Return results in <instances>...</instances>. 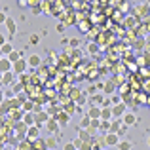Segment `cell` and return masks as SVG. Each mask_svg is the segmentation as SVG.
Instances as JSON below:
<instances>
[{
	"label": "cell",
	"instance_id": "obj_1",
	"mask_svg": "<svg viewBox=\"0 0 150 150\" xmlns=\"http://www.w3.org/2000/svg\"><path fill=\"white\" fill-rule=\"evenodd\" d=\"M6 27H8V30H10V34L15 33V21L13 19H6Z\"/></svg>",
	"mask_w": 150,
	"mask_h": 150
},
{
	"label": "cell",
	"instance_id": "obj_2",
	"mask_svg": "<svg viewBox=\"0 0 150 150\" xmlns=\"http://www.w3.org/2000/svg\"><path fill=\"white\" fill-rule=\"evenodd\" d=\"M21 53H19V51H11L10 53V61H13V63H17V61H21Z\"/></svg>",
	"mask_w": 150,
	"mask_h": 150
},
{
	"label": "cell",
	"instance_id": "obj_3",
	"mask_svg": "<svg viewBox=\"0 0 150 150\" xmlns=\"http://www.w3.org/2000/svg\"><path fill=\"white\" fill-rule=\"evenodd\" d=\"M29 63H30L33 67H38V65H40V57H38V55H33V57L29 59Z\"/></svg>",
	"mask_w": 150,
	"mask_h": 150
},
{
	"label": "cell",
	"instance_id": "obj_4",
	"mask_svg": "<svg viewBox=\"0 0 150 150\" xmlns=\"http://www.w3.org/2000/svg\"><path fill=\"white\" fill-rule=\"evenodd\" d=\"M122 112H124V106H122V105H118V106H114V108H112V114H118V116H120Z\"/></svg>",
	"mask_w": 150,
	"mask_h": 150
},
{
	"label": "cell",
	"instance_id": "obj_5",
	"mask_svg": "<svg viewBox=\"0 0 150 150\" xmlns=\"http://www.w3.org/2000/svg\"><path fill=\"white\" fill-rule=\"evenodd\" d=\"M2 70H4V72L10 70V61H8V59H2Z\"/></svg>",
	"mask_w": 150,
	"mask_h": 150
},
{
	"label": "cell",
	"instance_id": "obj_6",
	"mask_svg": "<svg viewBox=\"0 0 150 150\" xmlns=\"http://www.w3.org/2000/svg\"><path fill=\"white\" fill-rule=\"evenodd\" d=\"M106 143H108V144H116V143H118V137L108 135V137H106Z\"/></svg>",
	"mask_w": 150,
	"mask_h": 150
},
{
	"label": "cell",
	"instance_id": "obj_7",
	"mask_svg": "<svg viewBox=\"0 0 150 150\" xmlns=\"http://www.w3.org/2000/svg\"><path fill=\"white\" fill-rule=\"evenodd\" d=\"M23 69H25V63H23V61H17V63H15V70H17V72H21Z\"/></svg>",
	"mask_w": 150,
	"mask_h": 150
},
{
	"label": "cell",
	"instance_id": "obj_8",
	"mask_svg": "<svg viewBox=\"0 0 150 150\" xmlns=\"http://www.w3.org/2000/svg\"><path fill=\"white\" fill-rule=\"evenodd\" d=\"M2 82H4V84H10V82H11V74H10V72H4Z\"/></svg>",
	"mask_w": 150,
	"mask_h": 150
},
{
	"label": "cell",
	"instance_id": "obj_9",
	"mask_svg": "<svg viewBox=\"0 0 150 150\" xmlns=\"http://www.w3.org/2000/svg\"><path fill=\"white\" fill-rule=\"evenodd\" d=\"M11 51H13V50H11L10 44H4V46H2V53H11Z\"/></svg>",
	"mask_w": 150,
	"mask_h": 150
},
{
	"label": "cell",
	"instance_id": "obj_10",
	"mask_svg": "<svg viewBox=\"0 0 150 150\" xmlns=\"http://www.w3.org/2000/svg\"><path fill=\"white\" fill-rule=\"evenodd\" d=\"M125 124H135V118L133 116H125Z\"/></svg>",
	"mask_w": 150,
	"mask_h": 150
},
{
	"label": "cell",
	"instance_id": "obj_11",
	"mask_svg": "<svg viewBox=\"0 0 150 150\" xmlns=\"http://www.w3.org/2000/svg\"><path fill=\"white\" fill-rule=\"evenodd\" d=\"M46 118H48V116H46L44 112H42V114H38V124H40V122H46Z\"/></svg>",
	"mask_w": 150,
	"mask_h": 150
},
{
	"label": "cell",
	"instance_id": "obj_12",
	"mask_svg": "<svg viewBox=\"0 0 150 150\" xmlns=\"http://www.w3.org/2000/svg\"><path fill=\"white\" fill-rule=\"evenodd\" d=\"M120 148H122V150H129L131 146H129V143H122V144H120Z\"/></svg>",
	"mask_w": 150,
	"mask_h": 150
},
{
	"label": "cell",
	"instance_id": "obj_13",
	"mask_svg": "<svg viewBox=\"0 0 150 150\" xmlns=\"http://www.w3.org/2000/svg\"><path fill=\"white\" fill-rule=\"evenodd\" d=\"M89 114H91V116H93V118H95V116H99V114H101V112H99V110H97V108H93V110H91V112H89Z\"/></svg>",
	"mask_w": 150,
	"mask_h": 150
},
{
	"label": "cell",
	"instance_id": "obj_14",
	"mask_svg": "<svg viewBox=\"0 0 150 150\" xmlns=\"http://www.w3.org/2000/svg\"><path fill=\"white\" fill-rule=\"evenodd\" d=\"M25 122H27V124H33V114H27V120Z\"/></svg>",
	"mask_w": 150,
	"mask_h": 150
},
{
	"label": "cell",
	"instance_id": "obj_15",
	"mask_svg": "<svg viewBox=\"0 0 150 150\" xmlns=\"http://www.w3.org/2000/svg\"><path fill=\"white\" fill-rule=\"evenodd\" d=\"M110 114H112V112H110V110H103V118H108Z\"/></svg>",
	"mask_w": 150,
	"mask_h": 150
},
{
	"label": "cell",
	"instance_id": "obj_16",
	"mask_svg": "<svg viewBox=\"0 0 150 150\" xmlns=\"http://www.w3.org/2000/svg\"><path fill=\"white\" fill-rule=\"evenodd\" d=\"M65 150H74V144H67V146H65Z\"/></svg>",
	"mask_w": 150,
	"mask_h": 150
}]
</instances>
